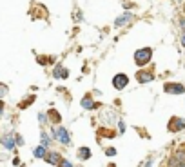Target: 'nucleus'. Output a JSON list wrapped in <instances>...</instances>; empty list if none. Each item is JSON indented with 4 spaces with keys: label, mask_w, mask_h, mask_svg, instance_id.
Wrapping results in <instances>:
<instances>
[{
    "label": "nucleus",
    "mask_w": 185,
    "mask_h": 167,
    "mask_svg": "<svg viewBox=\"0 0 185 167\" xmlns=\"http://www.w3.org/2000/svg\"><path fill=\"white\" fill-rule=\"evenodd\" d=\"M127 84H129V78H127V74L118 73V74H114V76H113V87H114V89L122 91L123 87H127Z\"/></svg>",
    "instance_id": "obj_2"
},
{
    "label": "nucleus",
    "mask_w": 185,
    "mask_h": 167,
    "mask_svg": "<svg viewBox=\"0 0 185 167\" xmlns=\"http://www.w3.org/2000/svg\"><path fill=\"white\" fill-rule=\"evenodd\" d=\"M173 156H174L178 162H185V149H178Z\"/></svg>",
    "instance_id": "obj_13"
},
{
    "label": "nucleus",
    "mask_w": 185,
    "mask_h": 167,
    "mask_svg": "<svg viewBox=\"0 0 185 167\" xmlns=\"http://www.w3.org/2000/svg\"><path fill=\"white\" fill-rule=\"evenodd\" d=\"M78 156L82 158V160L91 158V151H89V147H80V149H78Z\"/></svg>",
    "instance_id": "obj_10"
},
{
    "label": "nucleus",
    "mask_w": 185,
    "mask_h": 167,
    "mask_svg": "<svg viewBox=\"0 0 185 167\" xmlns=\"http://www.w3.org/2000/svg\"><path fill=\"white\" fill-rule=\"evenodd\" d=\"M45 160H47L49 164H53V165H58L62 158H60V155H58V153H47V155H45Z\"/></svg>",
    "instance_id": "obj_8"
},
{
    "label": "nucleus",
    "mask_w": 185,
    "mask_h": 167,
    "mask_svg": "<svg viewBox=\"0 0 185 167\" xmlns=\"http://www.w3.org/2000/svg\"><path fill=\"white\" fill-rule=\"evenodd\" d=\"M49 116H51V118H55L56 122H60V115H58L56 111H49Z\"/></svg>",
    "instance_id": "obj_17"
},
{
    "label": "nucleus",
    "mask_w": 185,
    "mask_h": 167,
    "mask_svg": "<svg viewBox=\"0 0 185 167\" xmlns=\"http://www.w3.org/2000/svg\"><path fill=\"white\" fill-rule=\"evenodd\" d=\"M82 107H83V109H94V104H93L91 96H85V98H82Z\"/></svg>",
    "instance_id": "obj_11"
},
{
    "label": "nucleus",
    "mask_w": 185,
    "mask_h": 167,
    "mask_svg": "<svg viewBox=\"0 0 185 167\" xmlns=\"http://www.w3.org/2000/svg\"><path fill=\"white\" fill-rule=\"evenodd\" d=\"M6 94H7V85L0 84V98H2V96H6Z\"/></svg>",
    "instance_id": "obj_15"
},
{
    "label": "nucleus",
    "mask_w": 185,
    "mask_h": 167,
    "mask_svg": "<svg viewBox=\"0 0 185 167\" xmlns=\"http://www.w3.org/2000/svg\"><path fill=\"white\" fill-rule=\"evenodd\" d=\"M53 135H55V138H58L62 144H69L71 142V138H69V133H67V129H64V127H58L56 131H53Z\"/></svg>",
    "instance_id": "obj_3"
},
{
    "label": "nucleus",
    "mask_w": 185,
    "mask_h": 167,
    "mask_svg": "<svg viewBox=\"0 0 185 167\" xmlns=\"http://www.w3.org/2000/svg\"><path fill=\"white\" fill-rule=\"evenodd\" d=\"M151 58H153V49L151 47H142V49H138V51L134 53L136 65H145V64L151 62Z\"/></svg>",
    "instance_id": "obj_1"
},
{
    "label": "nucleus",
    "mask_w": 185,
    "mask_h": 167,
    "mask_svg": "<svg viewBox=\"0 0 185 167\" xmlns=\"http://www.w3.org/2000/svg\"><path fill=\"white\" fill-rule=\"evenodd\" d=\"M136 78H138L140 84H147V82H151V80H154V74L151 71H138Z\"/></svg>",
    "instance_id": "obj_4"
},
{
    "label": "nucleus",
    "mask_w": 185,
    "mask_h": 167,
    "mask_svg": "<svg viewBox=\"0 0 185 167\" xmlns=\"http://www.w3.org/2000/svg\"><path fill=\"white\" fill-rule=\"evenodd\" d=\"M105 155H107V156H114V155H116V149H114V147H109V149L105 151Z\"/></svg>",
    "instance_id": "obj_18"
},
{
    "label": "nucleus",
    "mask_w": 185,
    "mask_h": 167,
    "mask_svg": "<svg viewBox=\"0 0 185 167\" xmlns=\"http://www.w3.org/2000/svg\"><path fill=\"white\" fill-rule=\"evenodd\" d=\"M55 76H62V78H65V76H67V71H64L60 65H56V69H55Z\"/></svg>",
    "instance_id": "obj_14"
},
{
    "label": "nucleus",
    "mask_w": 185,
    "mask_h": 167,
    "mask_svg": "<svg viewBox=\"0 0 185 167\" xmlns=\"http://www.w3.org/2000/svg\"><path fill=\"white\" fill-rule=\"evenodd\" d=\"M42 142H44V146H47V144H49V138H47V135H42Z\"/></svg>",
    "instance_id": "obj_19"
},
{
    "label": "nucleus",
    "mask_w": 185,
    "mask_h": 167,
    "mask_svg": "<svg viewBox=\"0 0 185 167\" xmlns=\"http://www.w3.org/2000/svg\"><path fill=\"white\" fill-rule=\"evenodd\" d=\"M15 138H17V140H15V142H17V144H18V146H22V144H24V140H22L20 136H15Z\"/></svg>",
    "instance_id": "obj_20"
},
{
    "label": "nucleus",
    "mask_w": 185,
    "mask_h": 167,
    "mask_svg": "<svg viewBox=\"0 0 185 167\" xmlns=\"http://www.w3.org/2000/svg\"><path fill=\"white\" fill-rule=\"evenodd\" d=\"M183 127H185V120H182V118H173L171 124H169V129H171V131H180V129H183Z\"/></svg>",
    "instance_id": "obj_7"
},
{
    "label": "nucleus",
    "mask_w": 185,
    "mask_h": 167,
    "mask_svg": "<svg viewBox=\"0 0 185 167\" xmlns=\"http://www.w3.org/2000/svg\"><path fill=\"white\" fill-rule=\"evenodd\" d=\"M2 111H4V102H0V115H2Z\"/></svg>",
    "instance_id": "obj_21"
},
{
    "label": "nucleus",
    "mask_w": 185,
    "mask_h": 167,
    "mask_svg": "<svg viewBox=\"0 0 185 167\" xmlns=\"http://www.w3.org/2000/svg\"><path fill=\"white\" fill-rule=\"evenodd\" d=\"M58 167H73V164H71V162H67V160H60Z\"/></svg>",
    "instance_id": "obj_16"
},
{
    "label": "nucleus",
    "mask_w": 185,
    "mask_h": 167,
    "mask_svg": "<svg viewBox=\"0 0 185 167\" xmlns=\"http://www.w3.org/2000/svg\"><path fill=\"white\" fill-rule=\"evenodd\" d=\"M45 155H47V153H45V147L44 146L35 149V158H45Z\"/></svg>",
    "instance_id": "obj_12"
},
{
    "label": "nucleus",
    "mask_w": 185,
    "mask_h": 167,
    "mask_svg": "<svg viewBox=\"0 0 185 167\" xmlns=\"http://www.w3.org/2000/svg\"><path fill=\"white\" fill-rule=\"evenodd\" d=\"M2 146L6 147V149H13V147H15V140H13V136H4V138H2Z\"/></svg>",
    "instance_id": "obj_9"
},
{
    "label": "nucleus",
    "mask_w": 185,
    "mask_h": 167,
    "mask_svg": "<svg viewBox=\"0 0 185 167\" xmlns=\"http://www.w3.org/2000/svg\"><path fill=\"white\" fill-rule=\"evenodd\" d=\"M131 20H133V15H131V13H123L122 17H118V18L114 20V26H116V27H122L125 24H129Z\"/></svg>",
    "instance_id": "obj_6"
},
{
    "label": "nucleus",
    "mask_w": 185,
    "mask_h": 167,
    "mask_svg": "<svg viewBox=\"0 0 185 167\" xmlns=\"http://www.w3.org/2000/svg\"><path fill=\"white\" fill-rule=\"evenodd\" d=\"M165 91L167 93H174V94H182L185 91V87L180 85V84H165Z\"/></svg>",
    "instance_id": "obj_5"
}]
</instances>
